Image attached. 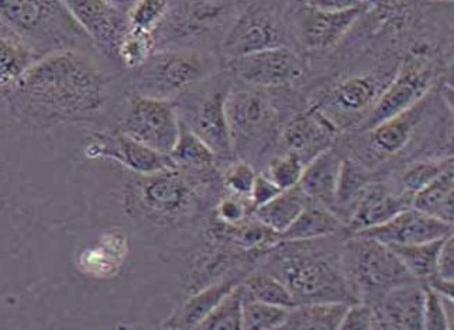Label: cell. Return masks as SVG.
Instances as JSON below:
<instances>
[{"label": "cell", "mask_w": 454, "mask_h": 330, "mask_svg": "<svg viewBox=\"0 0 454 330\" xmlns=\"http://www.w3.org/2000/svg\"><path fill=\"white\" fill-rule=\"evenodd\" d=\"M427 75L424 71L408 69L389 86L386 93L375 102L374 107L365 119L364 130L377 128L384 122L391 121L406 110L415 106L427 90Z\"/></svg>", "instance_id": "obj_16"}, {"label": "cell", "mask_w": 454, "mask_h": 330, "mask_svg": "<svg viewBox=\"0 0 454 330\" xmlns=\"http://www.w3.org/2000/svg\"><path fill=\"white\" fill-rule=\"evenodd\" d=\"M443 241L444 239H441L420 245H389L388 248L395 253L413 279L427 282L436 275L437 255Z\"/></svg>", "instance_id": "obj_27"}, {"label": "cell", "mask_w": 454, "mask_h": 330, "mask_svg": "<svg viewBox=\"0 0 454 330\" xmlns=\"http://www.w3.org/2000/svg\"><path fill=\"white\" fill-rule=\"evenodd\" d=\"M153 47H154L153 33L130 28L124 35L117 55L129 68H142L152 57Z\"/></svg>", "instance_id": "obj_36"}, {"label": "cell", "mask_w": 454, "mask_h": 330, "mask_svg": "<svg viewBox=\"0 0 454 330\" xmlns=\"http://www.w3.org/2000/svg\"><path fill=\"white\" fill-rule=\"evenodd\" d=\"M436 275L439 279L454 281V240L453 234L444 239L436 262Z\"/></svg>", "instance_id": "obj_43"}, {"label": "cell", "mask_w": 454, "mask_h": 330, "mask_svg": "<svg viewBox=\"0 0 454 330\" xmlns=\"http://www.w3.org/2000/svg\"><path fill=\"white\" fill-rule=\"evenodd\" d=\"M12 95L26 114L38 121H69L102 107L106 81L85 55L57 52L33 64Z\"/></svg>", "instance_id": "obj_1"}, {"label": "cell", "mask_w": 454, "mask_h": 330, "mask_svg": "<svg viewBox=\"0 0 454 330\" xmlns=\"http://www.w3.org/2000/svg\"><path fill=\"white\" fill-rule=\"evenodd\" d=\"M454 171L446 169L424 190L413 193L412 208L422 214L453 224L454 219Z\"/></svg>", "instance_id": "obj_22"}, {"label": "cell", "mask_w": 454, "mask_h": 330, "mask_svg": "<svg viewBox=\"0 0 454 330\" xmlns=\"http://www.w3.org/2000/svg\"><path fill=\"white\" fill-rule=\"evenodd\" d=\"M424 287L415 282L389 289L374 308L377 329H424Z\"/></svg>", "instance_id": "obj_12"}, {"label": "cell", "mask_w": 454, "mask_h": 330, "mask_svg": "<svg viewBox=\"0 0 454 330\" xmlns=\"http://www.w3.org/2000/svg\"><path fill=\"white\" fill-rule=\"evenodd\" d=\"M341 265L365 294H386L395 287L415 282L395 253L372 239L353 236L346 241Z\"/></svg>", "instance_id": "obj_2"}, {"label": "cell", "mask_w": 454, "mask_h": 330, "mask_svg": "<svg viewBox=\"0 0 454 330\" xmlns=\"http://www.w3.org/2000/svg\"><path fill=\"white\" fill-rule=\"evenodd\" d=\"M284 30L278 19L264 7H248L227 33L224 54L231 61L245 55L284 47Z\"/></svg>", "instance_id": "obj_7"}, {"label": "cell", "mask_w": 454, "mask_h": 330, "mask_svg": "<svg viewBox=\"0 0 454 330\" xmlns=\"http://www.w3.org/2000/svg\"><path fill=\"white\" fill-rule=\"evenodd\" d=\"M377 86L367 78H351L340 83L333 92L332 105L340 112L357 114L372 106Z\"/></svg>", "instance_id": "obj_32"}, {"label": "cell", "mask_w": 454, "mask_h": 330, "mask_svg": "<svg viewBox=\"0 0 454 330\" xmlns=\"http://www.w3.org/2000/svg\"><path fill=\"white\" fill-rule=\"evenodd\" d=\"M307 207V195L296 185L291 190L283 191L262 207L255 208L254 216L277 233H283Z\"/></svg>", "instance_id": "obj_23"}, {"label": "cell", "mask_w": 454, "mask_h": 330, "mask_svg": "<svg viewBox=\"0 0 454 330\" xmlns=\"http://www.w3.org/2000/svg\"><path fill=\"white\" fill-rule=\"evenodd\" d=\"M343 161L334 150H325L317 154L303 169L298 188L307 195L308 200H315L326 207H333L338 196Z\"/></svg>", "instance_id": "obj_18"}, {"label": "cell", "mask_w": 454, "mask_h": 330, "mask_svg": "<svg viewBox=\"0 0 454 330\" xmlns=\"http://www.w3.org/2000/svg\"><path fill=\"white\" fill-rule=\"evenodd\" d=\"M418 110L419 109H418L417 104L403 114H399V116L394 117L391 121L384 122L377 128L372 129L374 130L372 141H374L375 145L382 153H388V154L399 152L408 143L413 124L419 119Z\"/></svg>", "instance_id": "obj_30"}, {"label": "cell", "mask_w": 454, "mask_h": 330, "mask_svg": "<svg viewBox=\"0 0 454 330\" xmlns=\"http://www.w3.org/2000/svg\"><path fill=\"white\" fill-rule=\"evenodd\" d=\"M281 281L302 302H343L348 287L340 270L326 258L317 255H300L279 263Z\"/></svg>", "instance_id": "obj_3"}, {"label": "cell", "mask_w": 454, "mask_h": 330, "mask_svg": "<svg viewBox=\"0 0 454 330\" xmlns=\"http://www.w3.org/2000/svg\"><path fill=\"white\" fill-rule=\"evenodd\" d=\"M281 192H283V191L279 190L278 186L272 183L269 177H255L254 186H253L250 200H252L254 208H258L274 200V198Z\"/></svg>", "instance_id": "obj_44"}, {"label": "cell", "mask_w": 454, "mask_h": 330, "mask_svg": "<svg viewBox=\"0 0 454 330\" xmlns=\"http://www.w3.org/2000/svg\"><path fill=\"white\" fill-rule=\"evenodd\" d=\"M231 90L226 83L209 88L200 98L193 100V107H185L184 124L221 157L231 152V138L226 116V99Z\"/></svg>", "instance_id": "obj_6"}, {"label": "cell", "mask_w": 454, "mask_h": 330, "mask_svg": "<svg viewBox=\"0 0 454 330\" xmlns=\"http://www.w3.org/2000/svg\"><path fill=\"white\" fill-rule=\"evenodd\" d=\"M224 238L243 248H264L279 243V233L272 231L262 222L252 224H226L223 231Z\"/></svg>", "instance_id": "obj_35"}, {"label": "cell", "mask_w": 454, "mask_h": 330, "mask_svg": "<svg viewBox=\"0 0 454 330\" xmlns=\"http://www.w3.org/2000/svg\"><path fill=\"white\" fill-rule=\"evenodd\" d=\"M0 47H2V64H0L2 93L7 98L13 93L21 76L25 75L26 71L33 66L30 64L33 51L28 49L20 35H16L14 31L13 33L7 31V28H4L2 33Z\"/></svg>", "instance_id": "obj_25"}, {"label": "cell", "mask_w": 454, "mask_h": 330, "mask_svg": "<svg viewBox=\"0 0 454 330\" xmlns=\"http://www.w3.org/2000/svg\"><path fill=\"white\" fill-rule=\"evenodd\" d=\"M288 313L289 308L252 300L245 295L243 298V329H281L286 325Z\"/></svg>", "instance_id": "obj_34"}, {"label": "cell", "mask_w": 454, "mask_h": 330, "mask_svg": "<svg viewBox=\"0 0 454 330\" xmlns=\"http://www.w3.org/2000/svg\"><path fill=\"white\" fill-rule=\"evenodd\" d=\"M412 196L408 193L393 195L382 185H372L365 188L362 198L358 200L357 208L350 219V229L353 233L364 231L369 227L386 224L403 210L412 208Z\"/></svg>", "instance_id": "obj_19"}, {"label": "cell", "mask_w": 454, "mask_h": 330, "mask_svg": "<svg viewBox=\"0 0 454 330\" xmlns=\"http://www.w3.org/2000/svg\"><path fill=\"white\" fill-rule=\"evenodd\" d=\"M126 251V240L121 233L106 234L95 248L83 251L81 269L98 279H109L121 269Z\"/></svg>", "instance_id": "obj_24"}, {"label": "cell", "mask_w": 454, "mask_h": 330, "mask_svg": "<svg viewBox=\"0 0 454 330\" xmlns=\"http://www.w3.org/2000/svg\"><path fill=\"white\" fill-rule=\"evenodd\" d=\"M348 305L344 302L300 303L289 310L281 329L339 330Z\"/></svg>", "instance_id": "obj_21"}, {"label": "cell", "mask_w": 454, "mask_h": 330, "mask_svg": "<svg viewBox=\"0 0 454 330\" xmlns=\"http://www.w3.org/2000/svg\"><path fill=\"white\" fill-rule=\"evenodd\" d=\"M207 73L202 55L195 51H167L152 55L140 68V97L168 100L172 95L200 82Z\"/></svg>", "instance_id": "obj_4"}, {"label": "cell", "mask_w": 454, "mask_h": 330, "mask_svg": "<svg viewBox=\"0 0 454 330\" xmlns=\"http://www.w3.org/2000/svg\"><path fill=\"white\" fill-rule=\"evenodd\" d=\"M333 135L332 124L319 114H303L286 126L284 140L293 154L302 160V154H315L327 150L326 145Z\"/></svg>", "instance_id": "obj_20"}, {"label": "cell", "mask_w": 454, "mask_h": 330, "mask_svg": "<svg viewBox=\"0 0 454 330\" xmlns=\"http://www.w3.org/2000/svg\"><path fill=\"white\" fill-rule=\"evenodd\" d=\"M377 329L375 310L369 303H356L348 306L344 313L339 330H372Z\"/></svg>", "instance_id": "obj_41"}, {"label": "cell", "mask_w": 454, "mask_h": 330, "mask_svg": "<svg viewBox=\"0 0 454 330\" xmlns=\"http://www.w3.org/2000/svg\"><path fill=\"white\" fill-rule=\"evenodd\" d=\"M234 287H238L236 281L223 279L209 288L203 289L202 293L193 295L191 300L186 301L183 310H181V317L178 320L179 327L195 329L221 303L224 296L233 291Z\"/></svg>", "instance_id": "obj_28"}, {"label": "cell", "mask_w": 454, "mask_h": 330, "mask_svg": "<svg viewBox=\"0 0 454 330\" xmlns=\"http://www.w3.org/2000/svg\"><path fill=\"white\" fill-rule=\"evenodd\" d=\"M61 2H28V0H4L0 12L7 25L16 35H49L47 30L73 20V14Z\"/></svg>", "instance_id": "obj_14"}, {"label": "cell", "mask_w": 454, "mask_h": 330, "mask_svg": "<svg viewBox=\"0 0 454 330\" xmlns=\"http://www.w3.org/2000/svg\"><path fill=\"white\" fill-rule=\"evenodd\" d=\"M308 6L313 9H319L324 12H343L358 6V2L351 0H317V2H308Z\"/></svg>", "instance_id": "obj_46"}, {"label": "cell", "mask_w": 454, "mask_h": 330, "mask_svg": "<svg viewBox=\"0 0 454 330\" xmlns=\"http://www.w3.org/2000/svg\"><path fill=\"white\" fill-rule=\"evenodd\" d=\"M92 153L93 154L114 157L117 161H121V164L142 176H153L157 172L178 167L171 159V155L155 152L153 148L133 140L123 133L99 141L97 147L93 148Z\"/></svg>", "instance_id": "obj_17"}, {"label": "cell", "mask_w": 454, "mask_h": 330, "mask_svg": "<svg viewBox=\"0 0 454 330\" xmlns=\"http://www.w3.org/2000/svg\"><path fill=\"white\" fill-rule=\"evenodd\" d=\"M302 172V160L298 155L289 153L272 160L267 177L278 186L279 190L286 191L300 184Z\"/></svg>", "instance_id": "obj_39"}, {"label": "cell", "mask_w": 454, "mask_h": 330, "mask_svg": "<svg viewBox=\"0 0 454 330\" xmlns=\"http://www.w3.org/2000/svg\"><path fill=\"white\" fill-rule=\"evenodd\" d=\"M138 183L140 205L160 217L178 215L190 208L193 193L191 185L176 169L143 176Z\"/></svg>", "instance_id": "obj_11"}, {"label": "cell", "mask_w": 454, "mask_h": 330, "mask_svg": "<svg viewBox=\"0 0 454 330\" xmlns=\"http://www.w3.org/2000/svg\"><path fill=\"white\" fill-rule=\"evenodd\" d=\"M169 155L176 165L185 167H205L216 161V154L181 121L178 141Z\"/></svg>", "instance_id": "obj_33"}, {"label": "cell", "mask_w": 454, "mask_h": 330, "mask_svg": "<svg viewBox=\"0 0 454 330\" xmlns=\"http://www.w3.org/2000/svg\"><path fill=\"white\" fill-rule=\"evenodd\" d=\"M341 227L340 219L325 208H305L291 226L279 233L281 241H308L336 233Z\"/></svg>", "instance_id": "obj_26"}, {"label": "cell", "mask_w": 454, "mask_h": 330, "mask_svg": "<svg viewBox=\"0 0 454 330\" xmlns=\"http://www.w3.org/2000/svg\"><path fill=\"white\" fill-rule=\"evenodd\" d=\"M451 167H453V159L415 162L403 174V184L411 193L419 192Z\"/></svg>", "instance_id": "obj_38"}, {"label": "cell", "mask_w": 454, "mask_h": 330, "mask_svg": "<svg viewBox=\"0 0 454 330\" xmlns=\"http://www.w3.org/2000/svg\"><path fill=\"white\" fill-rule=\"evenodd\" d=\"M363 4L343 12H324L313 7H303L298 14L301 37L310 49H326L348 33L362 14Z\"/></svg>", "instance_id": "obj_15"}, {"label": "cell", "mask_w": 454, "mask_h": 330, "mask_svg": "<svg viewBox=\"0 0 454 330\" xmlns=\"http://www.w3.org/2000/svg\"><path fill=\"white\" fill-rule=\"evenodd\" d=\"M243 284L234 287L229 295L198 325L200 330H239L243 329Z\"/></svg>", "instance_id": "obj_31"}, {"label": "cell", "mask_w": 454, "mask_h": 330, "mask_svg": "<svg viewBox=\"0 0 454 330\" xmlns=\"http://www.w3.org/2000/svg\"><path fill=\"white\" fill-rule=\"evenodd\" d=\"M424 329L450 330L453 327V300L442 296L429 286L424 287Z\"/></svg>", "instance_id": "obj_37"}, {"label": "cell", "mask_w": 454, "mask_h": 330, "mask_svg": "<svg viewBox=\"0 0 454 330\" xmlns=\"http://www.w3.org/2000/svg\"><path fill=\"white\" fill-rule=\"evenodd\" d=\"M123 135L169 155L179 138L178 110L169 100L133 98L124 119Z\"/></svg>", "instance_id": "obj_5"}, {"label": "cell", "mask_w": 454, "mask_h": 330, "mask_svg": "<svg viewBox=\"0 0 454 330\" xmlns=\"http://www.w3.org/2000/svg\"><path fill=\"white\" fill-rule=\"evenodd\" d=\"M67 9L76 23L90 35L102 51L119 52L124 35L130 26L126 25L123 13L112 2L78 0L66 2Z\"/></svg>", "instance_id": "obj_10"}, {"label": "cell", "mask_w": 454, "mask_h": 330, "mask_svg": "<svg viewBox=\"0 0 454 330\" xmlns=\"http://www.w3.org/2000/svg\"><path fill=\"white\" fill-rule=\"evenodd\" d=\"M231 69L248 85L276 88L301 78L303 64L291 50L278 47L233 59Z\"/></svg>", "instance_id": "obj_9"}, {"label": "cell", "mask_w": 454, "mask_h": 330, "mask_svg": "<svg viewBox=\"0 0 454 330\" xmlns=\"http://www.w3.org/2000/svg\"><path fill=\"white\" fill-rule=\"evenodd\" d=\"M243 287H245V295L252 300L284 306L289 310L298 305L295 296L289 291L288 287L269 272H254L246 279Z\"/></svg>", "instance_id": "obj_29"}, {"label": "cell", "mask_w": 454, "mask_h": 330, "mask_svg": "<svg viewBox=\"0 0 454 330\" xmlns=\"http://www.w3.org/2000/svg\"><path fill=\"white\" fill-rule=\"evenodd\" d=\"M254 169L247 162L234 164L226 176V186L238 196L252 195L255 181Z\"/></svg>", "instance_id": "obj_42"}, {"label": "cell", "mask_w": 454, "mask_h": 330, "mask_svg": "<svg viewBox=\"0 0 454 330\" xmlns=\"http://www.w3.org/2000/svg\"><path fill=\"white\" fill-rule=\"evenodd\" d=\"M453 234V224L422 214L419 210H403L387 220L386 224L356 232L353 236L372 239L382 245H420L427 241L441 240Z\"/></svg>", "instance_id": "obj_8"}, {"label": "cell", "mask_w": 454, "mask_h": 330, "mask_svg": "<svg viewBox=\"0 0 454 330\" xmlns=\"http://www.w3.org/2000/svg\"><path fill=\"white\" fill-rule=\"evenodd\" d=\"M226 116L231 143L234 138H260L272 124L269 102L254 90H231L226 99Z\"/></svg>", "instance_id": "obj_13"}, {"label": "cell", "mask_w": 454, "mask_h": 330, "mask_svg": "<svg viewBox=\"0 0 454 330\" xmlns=\"http://www.w3.org/2000/svg\"><path fill=\"white\" fill-rule=\"evenodd\" d=\"M167 6L168 4L162 0L138 2L129 14V26L153 33L155 26L159 25L160 20L164 18V14L168 9Z\"/></svg>", "instance_id": "obj_40"}, {"label": "cell", "mask_w": 454, "mask_h": 330, "mask_svg": "<svg viewBox=\"0 0 454 330\" xmlns=\"http://www.w3.org/2000/svg\"><path fill=\"white\" fill-rule=\"evenodd\" d=\"M219 216L226 224H238L246 217V207L240 198H227L217 208Z\"/></svg>", "instance_id": "obj_45"}]
</instances>
